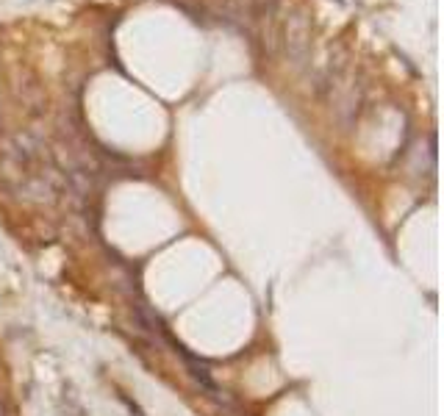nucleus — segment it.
Masks as SVG:
<instances>
[{
    "mask_svg": "<svg viewBox=\"0 0 444 416\" xmlns=\"http://www.w3.org/2000/svg\"><path fill=\"white\" fill-rule=\"evenodd\" d=\"M309 39H311V28L309 20L303 14H294L289 17V25H286V47H289V56L294 58V64H300L309 53Z\"/></svg>",
    "mask_w": 444,
    "mask_h": 416,
    "instance_id": "1",
    "label": "nucleus"
},
{
    "mask_svg": "<svg viewBox=\"0 0 444 416\" xmlns=\"http://www.w3.org/2000/svg\"><path fill=\"white\" fill-rule=\"evenodd\" d=\"M189 369H192V377L197 380L200 386H206L209 391H217V383H214V377L209 374V369H206V366H197L194 361H189Z\"/></svg>",
    "mask_w": 444,
    "mask_h": 416,
    "instance_id": "2",
    "label": "nucleus"
}]
</instances>
